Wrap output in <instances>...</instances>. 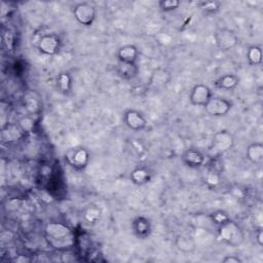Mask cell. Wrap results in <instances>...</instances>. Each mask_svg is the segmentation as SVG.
<instances>
[{"label": "cell", "instance_id": "6da1fadb", "mask_svg": "<svg viewBox=\"0 0 263 263\" xmlns=\"http://www.w3.org/2000/svg\"><path fill=\"white\" fill-rule=\"evenodd\" d=\"M45 237L48 243L58 250L67 249L73 243V231L63 222H48L44 228Z\"/></svg>", "mask_w": 263, "mask_h": 263}, {"label": "cell", "instance_id": "7a4b0ae2", "mask_svg": "<svg viewBox=\"0 0 263 263\" xmlns=\"http://www.w3.org/2000/svg\"><path fill=\"white\" fill-rule=\"evenodd\" d=\"M234 143V136L229 130L220 129L216 132L212 137L209 147L210 153L215 157H219L230 151L233 148Z\"/></svg>", "mask_w": 263, "mask_h": 263}, {"label": "cell", "instance_id": "3957f363", "mask_svg": "<svg viewBox=\"0 0 263 263\" xmlns=\"http://www.w3.org/2000/svg\"><path fill=\"white\" fill-rule=\"evenodd\" d=\"M218 237L223 243L235 248L243 241V232L241 228L230 219L225 224L218 226Z\"/></svg>", "mask_w": 263, "mask_h": 263}, {"label": "cell", "instance_id": "277c9868", "mask_svg": "<svg viewBox=\"0 0 263 263\" xmlns=\"http://www.w3.org/2000/svg\"><path fill=\"white\" fill-rule=\"evenodd\" d=\"M213 37L217 48L223 52L232 50L239 42L238 36L235 31L226 27L216 30Z\"/></svg>", "mask_w": 263, "mask_h": 263}, {"label": "cell", "instance_id": "5b68a950", "mask_svg": "<svg viewBox=\"0 0 263 263\" xmlns=\"http://www.w3.org/2000/svg\"><path fill=\"white\" fill-rule=\"evenodd\" d=\"M72 14L79 25L83 27H90L96 21L97 8L92 3L83 1L74 5Z\"/></svg>", "mask_w": 263, "mask_h": 263}, {"label": "cell", "instance_id": "8992f818", "mask_svg": "<svg viewBox=\"0 0 263 263\" xmlns=\"http://www.w3.org/2000/svg\"><path fill=\"white\" fill-rule=\"evenodd\" d=\"M65 160L72 168L79 172L87 166L90 160V154L84 147H74L66 152Z\"/></svg>", "mask_w": 263, "mask_h": 263}, {"label": "cell", "instance_id": "52a82bcc", "mask_svg": "<svg viewBox=\"0 0 263 263\" xmlns=\"http://www.w3.org/2000/svg\"><path fill=\"white\" fill-rule=\"evenodd\" d=\"M233 108V103L222 97L213 96L203 107L205 113L211 117H224Z\"/></svg>", "mask_w": 263, "mask_h": 263}, {"label": "cell", "instance_id": "ba28073f", "mask_svg": "<svg viewBox=\"0 0 263 263\" xmlns=\"http://www.w3.org/2000/svg\"><path fill=\"white\" fill-rule=\"evenodd\" d=\"M122 121L124 125L133 132H142L147 127V118L139 110L129 108L122 113Z\"/></svg>", "mask_w": 263, "mask_h": 263}, {"label": "cell", "instance_id": "9c48e42d", "mask_svg": "<svg viewBox=\"0 0 263 263\" xmlns=\"http://www.w3.org/2000/svg\"><path fill=\"white\" fill-rule=\"evenodd\" d=\"M38 50L44 55H55L62 48V41L60 37L53 33L42 35L37 42Z\"/></svg>", "mask_w": 263, "mask_h": 263}, {"label": "cell", "instance_id": "30bf717a", "mask_svg": "<svg viewBox=\"0 0 263 263\" xmlns=\"http://www.w3.org/2000/svg\"><path fill=\"white\" fill-rule=\"evenodd\" d=\"M212 97L213 91L209 85L203 83H197L191 88L188 95V100L190 105L192 106L204 107Z\"/></svg>", "mask_w": 263, "mask_h": 263}, {"label": "cell", "instance_id": "8fae6325", "mask_svg": "<svg viewBox=\"0 0 263 263\" xmlns=\"http://www.w3.org/2000/svg\"><path fill=\"white\" fill-rule=\"evenodd\" d=\"M132 231L139 239H146L152 233V222L145 216L136 217L130 224Z\"/></svg>", "mask_w": 263, "mask_h": 263}, {"label": "cell", "instance_id": "7c38bea8", "mask_svg": "<svg viewBox=\"0 0 263 263\" xmlns=\"http://www.w3.org/2000/svg\"><path fill=\"white\" fill-rule=\"evenodd\" d=\"M181 160L190 168H199L204 164L205 156L199 149L191 147L182 153Z\"/></svg>", "mask_w": 263, "mask_h": 263}, {"label": "cell", "instance_id": "4fadbf2b", "mask_svg": "<svg viewBox=\"0 0 263 263\" xmlns=\"http://www.w3.org/2000/svg\"><path fill=\"white\" fill-rule=\"evenodd\" d=\"M172 80V74L164 68H156L152 71L149 80L148 86L152 89H161L165 87Z\"/></svg>", "mask_w": 263, "mask_h": 263}, {"label": "cell", "instance_id": "5bb4252c", "mask_svg": "<svg viewBox=\"0 0 263 263\" xmlns=\"http://www.w3.org/2000/svg\"><path fill=\"white\" fill-rule=\"evenodd\" d=\"M116 58L118 63L124 64H137L140 51L134 44H125L120 46L116 51Z\"/></svg>", "mask_w": 263, "mask_h": 263}, {"label": "cell", "instance_id": "9a60e30c", "mask_svg": "<svg viewBox=\"0 0 263 263\" xmlns=\"http://www.w3.org/2000/svg\"><path fill=\"white\" fill-rule=\"evenodd\" d=\"M215 86L224 91H230L235 89L239 84V77L235 74L227 73L220 76L214 82Z\"/></svg>", "mask_w": 263, "mask_h": 263}, {"label": "cell", "instance_id": "2e32d148", "mask_svg": "<svg viewBox=\"0 0 263 263\" xmlns=\"http://www.w3.org/2000/svg\"><path fill=\"white\" fill-rule=\"evenodd\" d=\"M174 245L179 252L184 254L192 253L196 249L194 238L188 234H178L174 240Z\"/></svg>", "mask_w": 263, "mask_h": 263}, {"label": "cell", "instance_id": "e0dca14e", "mask_svg": "<svg viewBox=\"0 0 263 263\" xmlns=\"http://www.w3.org/2000/svg\"><path fill=\"white\" fill-rule=\"evenodd\" d=\"M246 157L253 164H261L263 161V144L253 142L246 149Z\"/></svg>", "mask_w": 263, "mask_h": 263}, {"label": "cell", "instance_id": "ac0fdd59", "mask_svg": "<svg viewBox=\"0 0 263 263\" xmlns=\"http://www.w3.org/2000/svg\"><path fill=\"white\" fill-rule=\"evenodd\" d=\"M55 87L63 95H69L73 89V77L67 72H61L55 77Z\"/></svg>", "mask_w": 263, "mask_h": 263}, {"label": "cell", "instance_id": "d6986e66", "mask_svg": "<svg viewBox=\"0 0 263 263\" xmlns=\"http://www.w3.org/2000/svg\"><path fill=\"white\" fill-rule=\"evenodd\" d=\"M129 180L134 185L143 186L150 182L151 173L145 166H137L129 174Z\"/></svg>", "mask_w": 263, "mask_h": 263}, {"label": "cell", "instance_id": "ffe728a7", "mask_svg": "<svg viewBox=\"0 0 263 263\" xmlns=\"http://www.w3.org/2000/svg\"><path fill=\"white\" fill-rule=\"evenodd\" d=\"M116 73L123 80H132L139 74V66L138 64L118 63Z\"/></svg>", "mask_w": 263, "mask_h": 263}, {"label": "cell", "instance_id": "44dd1931", "mask_svg": "<svg viewBox=\"0 0 263 263\" xmlns=\"http://www.w3.org/2000/svg\"><path fill=\"white\" fill-rule=\"evenodd\" d=\"M262 58H263V53H262L261 46L253 44L248 47L246 51V59L250 66L252 67L260 66L262 64Z\"/></svg>", "mask_w": 263, "mask_h": 263}, {"label": "cell", "instance_id": "7402d4cb", "mask_svg": "<svg viewBox=\"0 0 263 263\" xmlns=\"http://www.w3.org/2000/svg\"><path fill=\"white\" fill-rule=\"evenodd\" d=\"M198 6L204 14L212 15L220 11L222 7V2L218 0H205L198 2Z\"/></svg>", "mask_w": 263, "mask_h": 263}, {"label": "cell", "instance_id": "603a6c76", "mask_svg": "<svg viewBox=\"0 0 263 263\" xmlns=\"http://www.w3.org/2000/svg\"><path fill=\"white\" fill-rule=\"evenodd\" d=\"M205 185L209 187V188H215L217 187L220 182H221V175L218 171L216 170H211L209 171L205 176H204V179H203Z\"/></svg>", "mask_w": 263, "mask_h": 263}, {"label": "cell", "instance_id": "cb8c5ba5", "mask_svg": "<svg viewBox=\"0 0 263 263\" xmlns=\"http://www.w3.org/2000/svg\"><path fill=\"white\" fill-rule=\"evenodd\" d=\"M157 5L161 11L171 12L180 7L181 1H179V0H159L157 2Z\"/></svg>", "mask_w": 263, "mask_h": 263}, {"label": "cell", "instance_id": "d4e9b609", "mask_svg": "<svg viewBox=\"0 0 263 263\" xmlns=\"http://www.w3.org/2000/svg\"><path fill=\"white\" fill-rule=\"evenodd\" d=\"M17 125L20 126V128L22 129V132L25 133H31L34 128L35 125V121L33 119V117L31 115H25L22 118H20Z\"/></svg>", "mask_w": 263, "mask_h": 263}, {"label": "cell", "instance_id": "484cf974", "mask_svg": "<svg viewBox=\"0 0 263 263\" xmlns=\"http://www.w3.org/2000/svg\"><path fill=\"white\" fill-rule=\"evenodd\" d=\"M210 219L215 225L221 226V225L225 224L226 222H228L230 220V217L224 211L219 210V211H215L212 214H210Z\"/></svg>", "mask_w": 263, "mask_h": 263}, {"label": "cell", "instance_id": "4316f807", "mask_svg": "<svg viewBox=\"0 0 263 263\" xmlns=\"http://www.w3.org/2000/svg\"><path fill=\"white\" fill-rule=\"evenodd\" d=\"M221 261L223 263H242V259L237 255H226Z\"/></svg>", "mask_w": 263, "mask_h": 263}, {"label": "cell", "instance_id": "83f0119b", "mask_svg": "<svg viewBox=\"0 0 263 263\" xmlns=\"http://www.w3.org/2000/svg\"><path fill=\"white\" fill-rule=\"evenodd\" d=\"M255 237H256L257 243L261 247V246L263 245V239H262V237H263V232H262V229H261V228H259V229L257 230V232L255 233Z\"/></svg>", "mask_w": 263, "mask_h": 263}]
</instances>
